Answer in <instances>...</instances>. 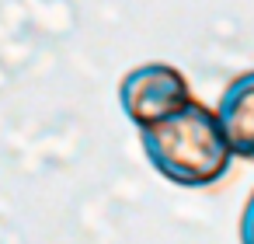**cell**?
Listing matches in <instances>:
<instances>
[{
    "label": "cell",
    "mask_w": 254,
    "mask_h": 244,
    "mask_svg": "<svg viewBox=\"0 0 254 244\" xmlns=\"http://www.w3.org/2000/svg\"><path fill=\"white\" fill-rule=\"evenodd\" d=\"M139 143L150 167L181 188H212L230 174L233 164L212 108L198 105L195 98L167 119L139 129Z\"/></svg>",
    "instance_id": "1"
},
{
    "label": "cell",
    "mask_w": 254,
    "mask_h": 244,
    "mask_svg": "<svg viewBox=\"0 0 254 244\" xmlns=\"http://www.w3.org/2000/svg\"><path fill=\"white\" fill-rule=\"evenodd\" d=\"M185 101H191L188 77L171 63H143L119 81V105L126 119L139 129L167 119Z\"/></svg>",
    "instance_id": "2"
},
{
    "label": "cell",
    "mask_w": 254,
    "mask_h": 244,
    "mask_svg": "<svg viewBox=\"0 0 254 244\" xmlns=\"http://www.w3.org/2000/svg\"><path fill=\"white\" fill-rule=\"evenodd\" d=\"M212 115H216V126H219L230 154L254 161V70L237 74L223 87Z\"/></svg>",
    "instance_id": "3"
},
{
    "label": "cell",
    "mask_w": 254,
    "mask_h": 244,
    "mask_svg": "<svg viewBox=\"0 0 254 244\" xmlns=\"http://www.w3.org/2000/svg\"><path fill=\"white\" fill-rule=\"evenodd\" d=\"M240 244H254V192L247 195L240 213Z\"/></svg>",
    "instance_id": "4"
}]
</instances>
